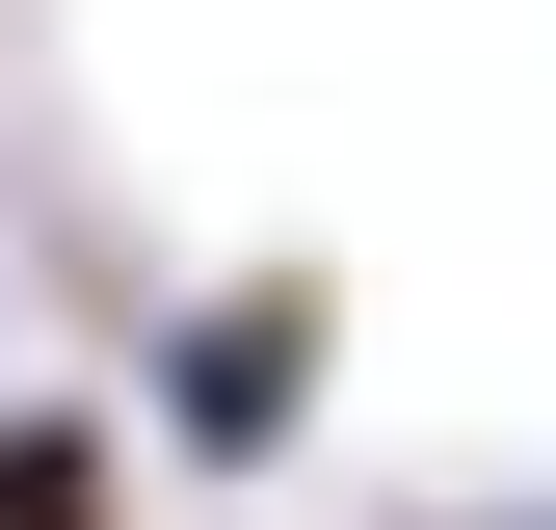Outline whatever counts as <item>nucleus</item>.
<instances>
[{
    "label": "nucleus",
    "mask_w": 556,
    "mask_h": 530,
    "mask_svg": "<svg viewBox=\"0 0 556 530\" xmlns=\"http://www.w3.org/2000/svg\"><path fill=\"white\" fill-rule=\"evenodd\" d=\"M318 398H344V265H318V239H239V265H186L160 345H132V451L239 504V478L318 451Z\"/></svg>",
    "instance_id": "f257e3e1"
},
{
    "label": "nucleus",
    "mask_w": 556,
    "mask_h": 530,
    "mask_svg": "<svg viewBox=\"0 0 556 530\" xmlns=\"http://www.w3.org/2000/svg\"><path fill=\"white\" fill-rule=\"evenodd\" d=\"M0 530H160V451L80 371H0Z\"/></svg>",
    "instance_id": "f03ea898"
},
{
    "label": "nucleus",
    "mask_w": 556,
    "mask_h": 530,
    "mask_svg": "<svg viewBox=\"0 0 556 530\" xmlns=\"http://www.w3.org/2000/svg\"><path fill=\"white\" fill-rule=\"evenodd\" d=\"M397 530H556V504H397Z\"/></svg>",
    "instance_id": "7ed1b4c3"
}]
</instances>
